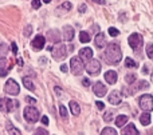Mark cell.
Returning a JSON list of instances; mask_svg holds the SVG:
<instances>
[{
  "label": "cell",
  "mask_w": 153,
  "mask_h": 135,
  "mask_svg": "<svg viewBox=\"0 0 153 135\" xmlns=\"http://www.w3.org/2000/svg\"><path fill=\"white\" fill-rule=\"evenodd\" d=\"M82 84H83L85 87H89V86H90V80L87 79V78H85V79L82 80Z\"/></svg>",
  "instance_id": "e575fe53"
},
{
  "label": "cell",
  "mask_w": 153,
  "mask_h": 135,
  "mask_svg": "<svg viewBox=\"0 0 153 135\" xmlns=\"http://www.w3.org/2000/svg\"><path fill=\"white\" fill-rule=\"evenodd\" d=\"M70 67H71V72L74 75H81L83 72V62L78 58V56H73L70 60Z\"/></svg>",
  "instance_id": "277c9868"
},
{
  "label": "cell",
  "mask_w": 153,
  "mask_h": 135,
  "mask_svg": "<svg viewBox=\"0 0 153 135\" xmlns=\"http://www.w3.org/2000/svg\"><path fill=\"white\" fill-rule=\"evenodd\" d=\"M125 80H126V82L129 83V84H132V83L137 82V80H136V75H133V74L126 75V76H125Z\"/></svg>",
  "instance_id": "83f0119b"
},
{
  "label": "cell",
  "mask_w": 153,
  "mask_h": 135,
  "mask_svg": "<svg viewBox=\"0 0 153 135\" xmlns=\"http://www.w3.org/2000/svg\"><path fill=\"white\" fill-rule=\"evenodd\" d=\"M125 64H126V67H130V68H136V67H137V63H136L132 58H126Z\"/></svg>",
  "instance_id": "484cf974"
},
{
  "label": "cell",
  "mask_w": 153,
  "mask_h": 135,
  "mask_svg": "<svg viewBox=\"0 0 153 135\" xmlns=\"http://www.w3.org/2000/svg\"><path fill=\"white\" fill-rule=\"evenodd\" d=\"M53 56L54 59H56V60H63L65 58H66L67 55V50L66 47H65L63 44H58L55 48H53Z\"/></svg>",
  "instance_id": "ba28073f"
},
{
  "label": "cell",
  "mask_w": 153,
  "mask_h": 135,
  "mask_svg": "<svg viewBox=\"0 0 153 135\" xmlns=\"http://www.w3.org/2000/svg\"><path fill=\"white\" fill-rule=\"evenodd\" d=\"M11 45H12V52H13V54H18V45H16L15 43H12Z\"/></svg>",
  "instance_id": "74e56055"
},
{
  "label": "cell",
  "mask_w": 153,
  "mask_h": 135,
  "mask_svg": "<svg viewBox=\"0 0 153 135\" xmlns=\"http://www.w3.org/2000/svg\"><path fill=\"white\" fill-rule=\"evenodd\" d=\"M31 5H32L34 8H39L40 5H42V3H40V1H32V3H31Z\"/></svg>",
  "instance_id": "d590c367"
},
{
  "label": "cell",
  "mask_w": 153,
  "mask_h": 135,
  "mask_svg": "<svg viewBox=\"0 0 153 135\" xmlns=\"http://www.w3.org/2000/svg\"><path fill=\"white\" fill-rule=\"evenodd\" d=\"M86 11V4H81L79 5V12H85Z\"/></svg>",
  "instance_id": "f35d334b"
},
{
  "label": "cell",
  "mask_w": 153,
  "mask_h": 135,
  "mask_svg": "<svg viewBox=\"0 0 153 135\" xmlns=\"http://www.w3.org/2000/svg\"><path fill=\"white\" fill-rule=\"evenodd\" d=\"M74 39V28L70 26H66L63 28V40L66 42H71Z\"/></svg>",
  "instance_id": "5bb4252c"
},
{
  "label": "cell",
  "mask_w": 153,
  "mask_h": 135,
  "mask_svg": "<svg viewBox=\"0 0 153 135\" xmlns=\"http://www.w3.org/2000/svg\"><path fill=\"white\" fill-rule=\"evenodd\" d=\"M95 45H97L98 48H103L106 45V36L105 34H98L97 36H95Z\"/></svg>",
  "instance_id": "ac0fdd59"
},
{
  "label": "cell",
  "mask_w": 153,
  "mask_h": 135,
  "mask_svg": "<svg viewBox=\"0 0 153 135\" xmlns=\"http://www.w3.org/2000/svg\"><path fill=\"white\" fill-rule=\"evenodd\" d=\"M42 122H43V125H48V118L47 117H42Z\"/></svg>",
  "instance_id": "ab89813d"
},
{
  "label": "cell",
  "mask_w": 153,
  "mask_h": 135,
  "mask_svg": "<svg viewBox=\"0 0 153 135\" xmlns=\"http://www.w3.org/2000/svg\"><path fill=\"white\" fill-rule=\"evenodd\" d=\"M61 70H62L63 72H67V66H66V64H62V66H61Z\"/></svg>",
  "instance_id": "b9f144b4"
},
{
  "label": "cell",
  "mask_w": 153,
  "mask_h": 135,
  "mask_svg": "<svg viewBox=\"0 0 153 135\" xmlns=\"http://www.w3.org/2000/svg\"><path fill=\"white\" fill-rule=\"evenodd\" d=\"M106 92H108V88H106V86L103 84L102 82H97L94 86V94L97 96H100V98H102V96L106 95Z\"/></svg>",
  "instance_id": "7c38bea8"
},
{
  "label": "cell",
  "mask_w": 153,
  "mask_h": 135,
  "mask_svg": "<svg viewBox=\"0 0 153 135\" xmlns=\"http://www.w3.org/2000/svg\"><path fill=\"white\" fill-rule=\"evenodd\" d=\"M140 122H141V125H144V126L151 125V114H149V112H144L140 117Z\"/></svg>",
  "instance_id": "ffe728a7"
},
{
  "label": "cell",
  "mask_w": 153,
  "mask_h": 135,
  "mask_svg": "<svg viewBox=\"0 0 153 135\" xmlns=\"http://www.w3.org/2000/svg\"><path fill=\"white\" fill-rule=\"evenodd\" d=\"M128 43H129V45L133 50H137V48H140L143 45V36L140 34H137V32H134V34H132L129 36Z\"/></svg>",
  "instance_id": "52a82bcc"
},
{
  "label": "cell",
  "mask_w": 153,
  "mask_h": 135,
  "mask_svg": "<svg viewBox=\"0 0 153 135\" xmlns=\"http://www.w3.org/2000/svg\"><path fill=\"white\" fill-rule=\"evenodd\" d=\"M19 107V103L16 101L8 98H0V111L1 112H10L13 111Z\"/></svg>",
  "instance_id": "7a4b0ae2"
},
{
  "label": "cell",
  "mask_w": 153,
  "mask_h": 135,
  "mask_svg": "<svg viewBox=\"0 0 153 135\" xmlns=\"http://www.w3.org/2000/svg\"><path fill=\"white\" fill-rule=\"evenodd\" d=\"M121 135H140V134H138V130L136 128V126L130 123V125H128L126 127L122 128Z\"/></svg>",
  "instance_id": "9a60e30c"
},
{
  "label": "cell",
  "mask_w": 153,
  "mask_h": 135,
  "mask_svg": "<svg viewBox=\"0 0 153 135\" xmlns=\"http://www.w3.org/2000/svg\"><path fill=\"white\" fill-rule=\"evenodd\" d=\"M111 114H113V112H111V111H108V114H105V117H103V119H105L106 122H109V120H111Z\"/></svg>",
  "instance_id": "836d02e7"
},
{
  "label": "cell",
  "mask_w": 153,
  "mask_h": 135,
  "mask_svg": "<svg viewBox=\"0 0 153 135\" xmlns=\"http://www.w3.org/2000/svg\"><path fill=\"white\" fill-rule=\"evenodd\" d=\"M70 110H71V112L74 115H79V112H81V109H79L78 103H75L74 101L70 102Z\"/></svg>",
  "instance_id": "603a6c76"
},
{
  "label": "cell",
  "mask_w": 153,
  "mask_h": 135,
  "mask_svg": "<svg viewBox=\"0 0 153 135\" xmlns=\"http://www.w3.org/2000/svg\"><path fill=\"white\" fill-rule=\"evenodd\" d=\"M126 122H128V117H126V115H118V117L116 118L117 127H122V126H124Z\"/></svg>",
  "instance_id": "44dd1931"
},
{
  "label": "cell",
  "mask_w": 153,
  "mask_h": 135,
  "mask_svg": "<svg viewBox=\"0 0 153 135\" xmlns=\"http://www.w3.org/2000/svg\"><path fill=\"white\" fill-rule=\"evenodd\" d=\"M143 72H144V74H148V72H149V71H148V68H146V66L144 67V71H143Z\"/></svg>",
  "instance_id": "f6af8a7d"
},
{
  "label": "cell",
  "mask_w": 153,
  "mask_h": 135,
  "mask_svg": "<svg viewBox=\"0 0 153 135\" xmlns=\"http://www.w3.org/2000/svg\"><path fill=\"white\" fill-rule=\"evenodd\" d=\"M108 101H109V103H111V104H120L121 103V94H120L118 91H111Z\"/></svg>",
  "instance_id": "2e32d148"
},
{
  "label": "cell",
  "mask_w": 153,
  "mask_h": 135,
  "mask_svg": "<svg viewBox=\"0 0 153 135\" xmlns=\"http://www.w3.org/2000/svg\"><path fill=\"white\" fill-rule=\"evenodd\" d=\"M26 101H27V102H28V103H35V102H36V101H35V99L30 98V96H27V98H26Z\"/></svg>",
  "instance_id": "60d3db41"
},
{
  "label": "cell",
  "mask_w": 153,
  "mask_h": 135,
  "mask_svg": "<svg viewBox=\"0 0 153 135\" xmlns=\"http://www.w3.org/2000/svg\"><path fill=\"white\" fill-rule=\"evenodd\" d=\"M78 58L81 59L82 62L91 60V59H93V50H91V48H89V47L82 48V50L79 51V56H78Z\"/></svg>",
  "instance_id": "8fae6325"
},
{
  "label": "cell",
  "mask_w": 153,
  "mask_h": 135,
  "mask_svg": "<svg viewBox=\"0 0 153 135\" xmlns=\"http://www.w3.org/2000/svg\"><path fill=\"white\" fill-rule=\"evenodd\" d=\"M140 107L144 110V111H152L153 109V98L152 94H144L140 98Z\"/></svg>",
  "instance_id": "5b68a950"
},
{
  "label": "cell",
  "mask_w": 153,
  "mask_h": 135,
  "mask_svg": "<svg viewBox=\"0 0 153 135\" xmlns=\"http://www.w3.org/2000/svg\"><path fill=\"white\" fill-rule=\"evenodd\" d=\"M11 66H12V64L8 63L5 58L0 59V76H5V75H7V71L11 68Z\"/></svg>",
  "instance_id": "4fadbf2b"
},
{
  "label": "cell",
  "mask_w": 153,
  "mask_h": 135,
  "mask_svg": "<svg viewBox=\"0 0 153 135\" xmlns=\"http://www.w3.org/2000/svg\"><path fill=\"white\" fill-rule=\"evenodd\" d=\"M152 50H153V44H152V43H149V44L146 45V54H148L149 59H153V52H152Z\"/></svg>",
  "instance_id": "f546056e"
},
{
  "label": "cell",
  "mask_w": 153,
  "mask_h": 135,
  "mask_svg": "<svg viewBox=\"0 0 153 135\" xmlns=\"http://www.w3.org/2000/svg\"><path fill=\"white\" fill-rule=\"evenodd\" d=\"M47 37L50 42H54V43H58L61 40V36H59V32L56 29H53V31H48L47 32Z\"/></svg>",
  "instance_id": "d6986e66"
},
{
  "label": "cell",
  "mask_w": 153,
  "mask_h": 135,
  "mask_svg": "<svg viewBox=\"0 0 153 135\" xmlns=\"http://www.w3.org/2000/svg\"><path fill=\"white\" fill-rule=\"evenodd\" d=\"M101 135H118V134H117V131L114 130V128H111V127H106V128H103V130H102Z\"/></svg>",
  "instance_id": "d4e9b609"
},
{
  "label": "cell",
  "mask_w": 153,
  "mask_h": 135,
  "mask_svg": "<svg viewBox=\"0 0 153 135\" xmlns=\"http://www.w3.org/2000/svg\"><path fill=\"white\" fill-rule=\"evenodd\" d=\"M95 103H97V107L100 110H103V107H105V104L102 103V102H95Z\"/></svg>",
  "instance_id": "8d00e7d4"
},
{
  "label": "cell",
  "mask_w": 153,
  "mask_h": 135,
  "mask_svg": "<svg viewBox=\"0 0 153 135\" xmlns=\"http://www.w3.org/2000/svg\"><path fill=\"white\" fill-rule=\"evenodd\" d=\"M109 35L113 36V37H116V36H118L120 35V31L117 28H114V27H110V28H109Z\"/></svg>",
  "instance_id": "f1b7e54d"
},
{
  "label": "cell",
  "mask_w": 153,
  "mask_h": 135,
  "mask_svg": "<svg viewBox=\"0 0 153 135\" xmlns=\"http://www.w3.org/2000/svg\"><path fill=\"white\" fill-rule=\"evenodd\" d=\"M24 118H26L27 122L30 123H35L38 119H39V111H38L35 107L28 106L24 109Z\"/></svg>",
  "instance_id": "3957f363"
},
{
  "label": "cell",
  "mask_w": 153,
  "mask_h": 135,
  "mask_svg": "<svg viewBox=\"0 0 153 135\" xmlns=\"http://www.w3.org/2000/svg\"><path fill=\"white\" fill-rule=\"evenodd\" d=\"M23 84L27 90H30V91L35 90V86H34V83H32V80L30 79V78H23Z\"/></svg>",
  "instance_id": "7402d4cb"
},
{
  "label": "cell",
  "mask_w": 153,
  "mask_h": 135,
  "mask_svg": "<svg viewBox=\"0 0 153 135\" xmlns=\"http://www.w3.org/2000/svg\"><path fill=\"white\" fill-rule=\"evenodd\" d=\"M4 91L7 94H10V95H18V94L20 92V87H19V84L13 79H10V80H7V83H5Z\"/></svg>",
  "instance_id": "8992f818"
},
{
  "label": "cell",
  "mask_w": 153,
  "mask_h": 135,
  "mask_svg": "<svg viewBox=\"0 0 153 135\" xmlns=\"http://www.w3.org/2000/svg\"><path fill=\"white\" fill-rule=\"evenodd\" d=\"M34 135H48V133L46 130H43V128H38V130L34 133Z\"/></svg>",
  "instance_id": "d6a6232c"
},
{
  "label": "cell",
  "mask_w": 153,
  "mask_h": 135,
  "mask_svg": "<svg viewBox=\"0 0 153 135\" xmlns=\"http://www.w3.org/2000/svg\"><path fill=\"white\" fill-rule=\"evenodd\" d=\"M61 10H63V11H70V10H71V3H70V1H65L63 4L61 5Z\"/></svg>",
  "instance_id": "4dcf8cb0"
},
{
  "label": "cell",
  "mask_w": 153,
  "mask_h": 135,
  "mask_svg": "<svg viewBox=\"0 0 153 135\" xmlns=\"http://www.w3.org/2000/svg\"><path fill=\"white\" fill-rule=\"evenodd\" d=\"M7 52H8V45L7 44H0V56L4 58V56L7 55Z\"/></svg>",
  "instance_id": "4316f807"
},
{
  "label": "cell",
  "mask_w": 153,
  "mask_h": 135,
  "mask_svg": "<svg viewBox=\"0 0 153 135\" xmlns=\"http://www.w3.org/2000/svg\"><path fill=\"white\" fill-rule=\"evenodd\" d=\"M86 71L90 75H98L101 71V64L98 60H89V63L86 64Z\"/></svg>",
  "instance_id": "9c48e42d"
},
{
  "label": "cell",
  "mask_w": 153,
  "mask_h": 135,
  "mask_svg": "<svg viewBox=\"0 0 153 135\" xmlns=\"http://www.w3.org/2000/svg\"><path fill=\"white\" fill-rule=\"evenodd\" d=\"M79 40H81L82 43H89L90 42V35L87 34V32L82 31L81 34H79Z\"/></svg>",
  "instance_id": "cb8c5ba5"
},
{
  "label": "cell",
  "mask_w": 153,
  "mask_h": 135,
  "mask_svg": "<svg viewBox=\"0 0 153 135\" xmlns=\"http://www.w3.org/2000/svg\"><path fill=\"white\" fill-rule=\"evenodd\" d=\"M18 64H19V66H23V62H22V59H18Z\"/></svg>",
  "instance_id": "ee69618b"
},
{
  "label": "cell",
  "mask_w": 153,
  "mask_h": 135,
  "mask_svg": "<svg viewBox=\"0 0 153 135\" xmlns=\"http://www.w3.org/2000/svg\"><path fill=\"white\" fill-rule=\"evenodd\" d=\"M105 80L109 83V84H114V83L117 82V72L113 71V70L108 71L105 74Z\"/></svg>",
  "instance_id": "e0dca14e"
},
{
  "label": "cell",
  "mask_w": 153,
  "mask_h": 135,
  "mask_svg": "<svg viewBox=\"0 0 153 135\" xmlns=\"http://www.w3.org/2000/svg\"><path fill=\"white\" fill-rule=\"evenodd\" d=\"M59 111H61L62 118H65V119H66V118H67V110H66V107H65V106H61V107H59Z\"/></svg>",
  "instance_id": "1f68e13d"
},
{
  "label": "cell",
  "mask_w": 153,
  "mask_h": 135,
  "mask_svg": "<svg viewBox=\"0 0 153 135\" xmlns=\"http://www.w3.org/2000/svg\"><path fill=\"white\" fill-rule=\"evenodd\" d=\"M11 135H16V134H11Z\"/></svg>",
  "instance_id": "bcb514c9"
},
{
  "label": "cell",
  "mask_w": 153,
  "mask_h": 135,
  "mask_svg": "<svg viewBox=\"0 0 153 135\" xmlns=\"http://www.w3.org/2000/svg\"><path fill=\"white\" fill-rule=\"evenodd\" d=\"M55 91H56V94H58V95H61V88H59V87H56Z\"/></svg>",
  "instance_id": "7bdbcfd3"
},
{
  "label": "cell",
  "mask_w": 153,
  "mask_h": 135,
  "mask_svg": "<svg viewBox=\"0 0 153 135\" xmlns=\"http://www.w3.org/2000/svg\"><path fill=\"white\" fill-rule=\"evenodd\" d=\"M103 58L106 59L109 64H118L120 60L122 58V52H121V48L117 43H111L106 47V51L103 52Z\"/></svg>",
  "instance_id": "6da1fadb"
},
{
  "label": "cell",
  "mask_w": 153,
  "mask_h": 135,
  "mask_svg": "<svg viewBox=\"0 0 153 135\" xmlns=\"http://www.w3.org/2000/svg\"><path fill=\"white\" fill-rule=\"evenodd\" d=\"M45 44H46V39L42 36V35L35 36V39H32V42H31V45H32V48H34L35 51L42 50V48L45 47Z\"/></svg>",
  "instance_id": "30bf717a"
}]
</instances>
